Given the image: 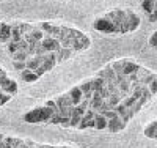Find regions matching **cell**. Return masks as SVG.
Returning <instances> with one entry per match:
<instances>
[{
  "instance_id": "obj_1",
  "label": "cell",
  "mask_w": 157,
  "mask_h": 148,
  "mask_svg": "<svg viewBox=\"0 0 157 148\" xmlns=\"http://www.w3.org/2000/svg\"><path fill=\"white\" fill-rule=\"evenodd\" d=\"M94 29L98 32H102V33H115V27L113 24L107 19V18H99L94 21Z\"/></svg>"
},
{
  "instance_id": "obj_2",
  "label": "cell",
  "mask_w": 157,
  "mask_h": 148,
  "mask_svg": "<svg viewBox=\"0 0 157 148\" xmlns=\"http://www.w3.org/2000/svg\"><path fill=\"white\" fill-rule=\"evenodd\" d=\"M39 43H41V47L44 49V52H58L61 49L60 43L55 38H50V36H44Z\"/></svg>"
},
{
  "instance_id": "obj_3",
  "label": "cell",
  "mask_w": 157,
  "mask_h": 148,
  "mask_svg": "<svg viewBox=\"0 0 157 148\" xmlns=\"http://www.w3.org/2000/svg\"><path fill=\"white\" fill-rule=\"evenodd\" d=\"M124 126H126V123L123 122V118L118 117V115L107 120V131H110V132H118V131L124 129Z\"/></svg>"
},
{
  "instance_id": "obj_4",
  "label": "cell",
  "mask_w": 157,
  "mask_h": 148,
  "mask_svg": "<svg viewBox=\"0 0 157 148\" xmlns=\"http://www.w3.org/2000/svg\"><path fill=\"white\" fill-rule=\"evenodd\" d=\"M90 44H91L90 38L83 35L82 38H78V39H72V46H71V49H72L74 52H80V50L88 49V47H90Z\"/></svg>"
},
{
  "instance_id": "obj_5",
  "label": "cell",
  "mask_w": 157,
  "mask_h": 148,
  "mask_svg": "<svg viewBox=\"0 0 157 148\" xmlns=\"http://www.w3.org/2000/svg\"><path fill=\"white\" fill-rule=\"evenodd\" d=\"M24 122L29 123V125H36V123H41V114H39V107L33 110H29L27 114L24 115Z\"/></svg>"
},
{
  "instance_id": "obj_6",
  "label": "cell",
  "mask_w": 157,
  "mask_h": 148,
  "mask_svg": "<svg viewBox=\"0 0 157 148\" xmlns=\"http://www.w3.org/2000/svg\"><path fill=\"white\" fill-rule=\"evenodd\" d=\"M11 41V24H0V43H10Z\"/></svg>"
},
{
  "instance_id": "obj_7",
  "label": "cell",
  "mask_w": 157,
  "mask_h": 148,
  "mask_svg": "<svg viewBox=\"0 0 157 148\" xmlns=\"http://www.w3.org/2000/svg\"><path fill=\"white\" fill-rule=\"evenodd\" d=\"M140 66L135 62H130V60H123V76H129V74H134L138 71Z\"/></svg>"
},
{
  "instance_id": "obj_8",
  "label": "cell",
  "mask_w": 157,
  "mask_h": 148,
  "mask_svg": "<svg viewBox=\"0 0 157 148\" xmlns=\"http://www.w3.org/2000/svg\"><path fill=\"white\" fill-rule=\"evenodd\" d=\"M99 77H102L105 82H116V74L113 73V70H112V66L109 65V66H105L99 74H98Z\"/></svg>"
},
{
  "instance_id": "obj_9",
  "label": "cell",
  "mask_w": 157,
  "mask_h": 148,
  "mask_svg": "<svg viewBox=\"0 0 157 148\" xmlns=\"http://www.w3.org/2000/svg\"><path fill=\"white\" fill-rule=\"evenodd\" d=\"M41 63H43V58L35 55V57H30V58L25 60V68L30 70V71H36L39 66H41Z\"/></svg>"
},
{
  "instance_id": "obj_10",
  "label": "cell",
  "mask_w": 157,
  "mask_h": 148,
  "mask_svg": "<svg viewBox=\"0 0 157 148\" xmlns=\"http://www.w3.org/2000/svg\"><path fill=\"white\" fill-rule=\"evenodd\" d=\"M19 74H21V79L24 80V82H29V84H32V82H35V80L39 79V76H38L35 71H30V70H27V68L22 70Z\"/></svg>"
},
{
  "instance_id": "obj_11",
  "label": "cell",
  "mask_w": 157,
  "mask_h": 148,
  "mask_svg": "<svg viewBox=\"0 0 157 148\" xmlns=\"http://www.w3.org/2000/svg\"><path fill=\"white\" fill-rule=\"evenodd\" d=\"M68 95H69V98H71V101H72V106L80 104L82 99H83V95H82V91H80V88H78V87H74L72 90H69Z\"/></svg>"
},
{
  "instance_id": "obj_12",
  "label": "cell",
  "mask_w": 157,
  "mask_h": 148,
  "mask_svg": "<svg viewBox=\"0 0 157 148\" xmlns=\"http://www.w3.org/2000/svg\"><path fill=\"white\" fill-rule=\"evenodd\" d=\"M94 129H99V131H104L107 129V118L101 115V114H94Z\"/></svg>"
},
{
  "instance_id": "obj_13",
  "label": "cell",
  "mask_w": 157,
  "mask_h": 148,
  "mask_svg": "<svg viewBox=\"0 0 157 148\" xmlns=\"http://www.w3.org/2000/svg\"><path fill=\"white\" fill-rule=\"evenodd\" d=\"M127 22H129V32H134L140 24V18L134 13H127Z\"/></svg>"
},
{
  "instance_id": "obj_14",
  "label": "cell",
  "mask_w": 157,
  "mask_h": 148,
  "mask_svg": "<svg viewBox=\"0 0 157 148\" xmlns=\"http://www.w3.org/2000/svg\"><path fill=\"white\" fill-rule=\"evenodd\" d=\"M78 88H80L82 95H83V99H91V96H93V90H91V84H90V80L83 82Z\"/></svg>"
},
{
  "instance_id": "obj_15",
  "label": "cell",
  "mask_w": 157,
  "mask_h": 148,
  "mask_svg": "<svg viewBox=\"0 0 157 148\" xmlns=\"http://www.w3.org/2000/svg\"><path fill=\"white\" fill-rule=\"evenodd\" d=\"M145 136L149 137V139H155L157 137V122H151L145 128Z\"/></svg>"
},
{
  "instance_id": "obj_16",
  "label": "cell",
  "mask_w": 157,
  "mask_h": 148,
  "mask_svg": "<svg viewBox=\"0 0 157 148\" xmlns=\"http://www.w3.org/2000/svg\"><path fill=\"white\" fill-rule=\"evenodd\" d=\"M2 91L3 93H8V95H16V93H17V82H14V80H8V84L2 88Z\"/></svg>"
},
{
  "instance_id": "obj_17",
  "label": "cell",
  "mask_w": 157,
  "mask_h": 148,
  "mask_svg": "<svg viewBox=\"0 0 157 148\" xmlns=\"http://www.w3.org/2000/svg\"><path fill=\"white\" fill-rule=\"evenodd\" d=\"M141 8L145 10L146 14H151L155 11V0H141Z\"/></svg>"
},
{
  "instance_id": "obj_18",
  "label": "cell",
  "mask_w": 157,
  "mask_h": 148,
  "mask_svg": "<svg viewBox=\"0 0 157 148\" xmlns=\"http://www.w3.org/2000/svg\"><path fill=\"white\" fill-rule=\"evenodd\" d=\"M90 84H91V90H93V91H99L104 85H105V80L98 76V77H94V79H91Z\"/></svg>"
},
{
  "instance_id": "obj_19",
  "label": "cell",
  "mask_w": 157,
  "mask_h": 148,
  "mask_svg": "<svg viewBox=\"0 0 157 148\" xmlns=\"http://www.w3.org/2000/svg\"><path fill=\"white\" fill-rule=\"evenodd\" d=\"M39 29L43 30V33H44L46 36H52V33H54V30H55V24L44 22V24H41V25H39Z\"/></svg>"
},
{
  "instance_id": "obj_20",
  "label": "cell",
  "mask_w": 157,
  "mask_h": 148,
  "mask_svg": "<svg viewBox=\"0 0 157 148\" xmlns=\"http://www.w3.org/2000/svg\"><path fill=\"white\" fill-rule=\"evenodd\" d=\"M29 33L32 35V38H33V39H36V41H41V39L46 36V35L43 33V30L39 29V27H32Z\"/></svg>"
},
{
  "instance_id": "obj_21",
  "label": "cell",
  "mask_w": 157,
  "mask_h": 148,
  "mask_svg": "<svg viewBox=\"0 0 157 148\" xmlns=\"http://www.w3.org/2000/svg\"><path fill=\"white\" fill-rule=\"evenodd\" d=\"M13 60L14 62H25L27 58H30V55L27 54V50H17V52H14L13 54Z\"/></svg>"
},
{
  "instance_id": "obj_22",
  "label": "cell",
  "mask_w": 157,
  "mask_h": 148,
  "mask_svg": "<svg viewBox=\"0 0 157 148\" xmlns=\"http://www.w3.org/2000/svg\"><path fill=\"white\" fill-rule=\"evenodd\" d=\"M112 110H113V112H116V115H118V117H121V118H123V117L127 114V110H129V109H127V107H126L123 102H118L116 106H113V109H112Z\"/></svg>"
},
{
  "instance_id": "obj_23",
  "label": "cell",
  "mask_w": 157,
  "mask_h": 148,
  "mask_svg": "<svg viewBox=\"0 0 157 148\" xmlns=\"http://www.w3.org/2000/svg\"><path fill=\"white\" fill-rule=\"evenodd\" d=\"M21 39H22V33L19 30V27L17 25H11V41L17 43V41H21Z\"/></svg>"
},
{
  "instance_id": "obj_24",
  "label": "cell",
  "mask_w": 157,
  "mask_h": 148,
  "mask_svg": "<svg viewBox=\"0 0 157 148\" xmlns=\"http://www.w3.org/2000/svg\"><path fill=\"white\" fill-rule=\"evenodd\" d=\"M105 101H107V104L113 109V106H116L118 102H121V98H120V95H110Z\"/></svg>"
},
{
  "instance_id": "obj_25",
  "label": "cell",
  "mask_w": 157,
  "mask_h": 148,
  "mask_svg": "<svg viewBox=\"0 0 157 148\" xmlns=\"http://www.w3.org/2000/svg\"><path fill=\"white\" fill-rule=\"evenodd\" d=\"M110 66L115 74H123V62H113Z\"/></svg>"
},
{
  "instance_id": "obj_26",
  "label": "cell",
  "mask_w": 157,
  "mask_h": 148,
  "mask_svg": "<svg viewBox=\"0 0 157 148\" xmlns=\"http://www.w3.org/2000/svg\"><path fill=\"white\" fill-rule=\"evenodd\" d=\"M5 46H6V50H8V54H10V55H13L14 52H17V50H19V47H17V43H14V41H10V43H6Z\"/></svg>"
},
{
  "instance_id": "obj_27",
  "label": "cell",
  "mask_w": 157,
  "mask_h": 148,
  "mask_svg": "<svg viewBox=\"0 0 157 148\" xmlns=\"http://www.w3.org/2000/svg\"><path fill=\"white\" fill-rule=\"evenodd\" d=\"M68 36L72 38V39H78V38L83 36V33L78 32V30H75V29H68Z\"/></svg>"
},
{
  "instance_id": "obj_28",
  "label": "cell",
  "mask_w": 157,
  "mask_h": 148,
  "mask_svg": "<svg viewBox=\"0 0 157 148\" xmlns=\"http://www.w3.org/2000/svg\"><path fill=\"white\" fill-rule=\"evenodd\" d=\"M146 87H148L149 93H151V95L154 96L155 93H157V79H152V80H151V82H149V84H148Z\"/></svg>"
},
{
  "instance_id": "obj_29",
  "label": "cell",
  "mask_w": 157,
  "mask_h": 148,
  "mask_svg": "<svg viewBox=\"0 0 157 148\" xmlns=\"http://www.w3.org/2000/svg\"><path fill=\"white\" fill-rule=\"evenodd\" d=\"M47 123H49V125H60V115H58V112H54V114H52Z\"/></svg>"
},
{
  "instance_id": "obj_30",
  "label": "cell",
  "mask_w": 157,
  "mask_h": 148,
  "mask_svg": "<svg viewBox=\"0 0 157 148\" xmlns=\"http://www.w3.org/2000/svg\"><path fill=\"white\" fill-rule=\"evenodd\" d=\"M80 118H82V117H78V115L72 114V115H71V118H69V126H77V125H78V122H80Z\"/></svg>"
},
{
  "instance_id": "obj_31",
  "label": "cell",
  "mask_w": 157,
  "mask_h": 148,
  "mask_svg": "<svg viewBox=\"0 0 157 148\" xmlns=\"http://www.w3.org/2000/svg\"><path fill=\"white\" fill-rule=\"evenodd\" d=\"M46 107H49L50 110H54V112H58V107H57V104H55V101L54 99H49L46 104H44Z\"/></svg>"
},
{
  "instance_id": "obj_32",
  "label": "cell",
  "mask_w": 157,
  "mask_h": 148,
  "mask_svg": "<svg viewBox=\"0 0 157 148\" xmlns=\"http://www.w3.org/2000/svg\"><path fill=\"white\" fill-rule=\"evenodd\" d=\"M13 66H14V70L16 71H22V70H25V62H13Z\"/></svg>"
},
{
  "instance_id": "obj_33",
  "label": "cell",
  "mask_w": 157,
  "mask_h": 148,
  "mask_svg": "<svg viewBox=\"0 0 157 148\" xmlns=\"http://www.w3.org/2000/svg\"><path fill=\"white\" fill-rule=\"evenodd\" d=\"M149 46L154 49V47H157V32H154L152 35H151V38H149Z\"/></svg>"
},
{
  "instance_id": "obj_34",
  "label": "cell",
  "mask_w": 157,
  "mask_h": 148,
  "mask_svg": "<svg viewBox=\"0 0 157 148\" xmlns=\"http://www.w3.org/2000/svg\"><path fill=\"white\" fill-rule=\"evenodd\" d=\"M10 99H11V95H8V93H2V95H0V106L6 104Z\"/></svg>"
},
{
  "instance_id": "obj_35",
  "label": "cell",
  "mask_w": 157,
  "mask_h": 148,
  "mask_svg": "<svg viewBox=\"0 0 157 148\" xmlns=\"http://www.w3.org/2000/svg\"><path fill=\"white\" fill-rule=\"evenodd\" d=\"M17 47H19V50H27L29 49V44H27L25 39H21V41H17Z\"/></svg>"
},
{
  "instance_id": "obj_36",
  "label": "cell",
  "mask_w": 157,
  "mask_h": 148,
  "mask_svg": "<svg viewBox=\"0 0 157 148\" xmlns=\"http://www.w3.org/2000/svg\"><path fill=\"white\" fill-rule=\"evenodd\" d=\"M102 115H104V117H105L107 120H110V118H113V117H116V112H113V110L110 109V110H107V112H104Z\"/></svg>"
},
{
  "instance_id": "obj_37",
  "label": "cell",
  "mask_w": 157,
  "mask_h": 148,
  "mask_svg": "<svg viewBox=\"0 0 157 148\" xmlns=\"http://www.w3.org/2000/svg\"><path fill=\"white\" fill-rule=\"evenodd\" d=\"M60 125L64 126V128H68V126H69V118H61V117H60Z\"/></svg>"
},
{
  "instance_id": "obj_38",
  "label": "cell",
  "mask_w": 157,
  "mask_h": 148,
  "mask_svg": "<svg viewBox=\"0 0 157 148\" xmlns=\"http://www.w3.org/2000/svg\"><path fill=\"white\" fill-rule=\"evenodd\" d=\"M94 117L93 118H91V120H88V122H86V128H91V129H94Z\"/></svg>"
},
{
  "instance_id": "obj_39",
  "label": "cell",
  "mask_w": 157,
  "mask_h": 148,
  "mask_svg": "<svg viewBox=\"0 0 157 148\" xmlns=\"http://www.w3.org/2000/svg\"><path fill=\"white\" fill-rule=\"evenodd\" d=\"M148 16H149V22H155L157 21V11L151 13V14H148Z\"/></svg>"
},
{
  "instance_id": "obj_40",
  "label": "cell",
  "mask_w": 157,
  "mask_h": 148,
  "mask_svg": "<svg viewBox=\"0 0 157 148\" xmlns=\"http://www.w3.org/2000/svg\"><path fill=\"white\" fill-rule=\"evenodd\" d=\"M35 73H36V74H38V76H39V77H41V76H43V74H46V71H44V70H43V68H41V66H39V68H38V70H36V71H35Z\"/></svg>"
},
{
  "instance_id": "obj_41",
  "label": "cell",
  "mask_w": 157,
  "mask_h": 148,
  "mask_svg": "<svg viewBox=\"0 0 157 148\" xmlns=\"http://www.w3.org/2000/svg\"><path fill=\"white\" fill-rule=\"evenodd\" d=\"M38 148H57V146H50V145H38Z\"/></svg>"
},
{
  "instance_id": "obj_42",
  "label": "cell",
  "mask_w": 157,
  "mask_h": 148,
  "mask_svg": "<svg viewBox=\"0 0 157 148\" xmlns=\"http://www.w3.org/2000/svg\"><path fill=\"white\" fill-rule=\"evenodd\" d=\"M5 148H13V145H8V143H5Z\"/></svg>"
},
{
  "instance_id": "obj_43",
  "label": "cell",
  "mask_w": 157,
  "mask_h": 148,
  "mask_svg": "<svg viewBox=\"0 0 157 148\" xmlns=\"http://www.w3.org/2000/svg\"><path fill=\"white\" fill-rule=\"evenodd\" d=\"M32 148H38V145H33V146H32Z\"/></svg>"
},
{
  "instance_id": "obj_44",
  "label": "cell",
  "mask_w": 157,
  "mask_h": 148,
  "mask_svg": "<svg viewBox=\"0 0 157 148\" xmlns=\"http://www.w3.org/2000/svg\"><path fill=\"white\" fill-rule=\"evenodd\" d=\"M2 73H3V70H2V68H0V74H2Z\"/></svg>"
},
{
  "instance_id": "obj_45",
  "label": "cell",
  "mask_w": 157,
  "mask_h": 148,
  "mask_svg": "<svg viewBox=\"0 0 157 148\" xmlns=\"http://www.w3.org/2000/svg\"><path fill=\"white\" fill-rule=\"evenodd\" d=\"M2 93H3V91H2V88H0V95H2Z\"/></svg>"
},
{
  "instance_id": "obj_46",
  "label": "cell",
  "mask_w": 157,
  "mask_h": 148,
  "mask_svg": "<svg viewBox=\"0 0 157 148\" xmlns=\"http://www.w3.org/2000/svg\"><path fill=\"white\" fill-rule=\"evenodd\" d=\"M63 148H66V146H63Z\"/></svg>"
}]
</instances>
